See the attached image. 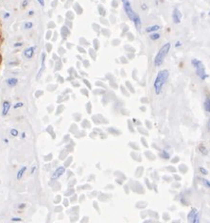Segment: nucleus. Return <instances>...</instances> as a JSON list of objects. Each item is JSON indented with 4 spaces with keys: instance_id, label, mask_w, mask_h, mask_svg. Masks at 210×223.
I'll return each instance as SVG.
<instances>
[{
    "instance_id": "obj_1",
    "label": "nucleus",
    "mask_w": 210,
    "mask_h": 223,
    "mask_svg": "<svg viewBox=\"0 0 210 223\" xmlns=\"http://www.w3.org/2000/svg\"><path fill=\"white\" fill-rule=\"evenodd\" d=\"M169 72L167 69L160 70L159 72L157 73V76L153 82V88H154V91H155L156 95H159L161 93L163 86L165 83H166L167 79H169Z\"/></svg>"
},
{
    "instance_id": "obj_2",
    "label": "nucleus",
    "mask_w": 210,
    "mask_h": 223,
    "mask_svg": "<svg viewBox=\"0 0 210 223\" xmlns=\"http://www.w3.org/2000/svg\"><path fill=\"white\" fill-rule=\"evenodd\" d=\"M170 46H171L170 43H167V44H165L164 46L160 48L159 51H158L157 54H156L155 58H154V60H153L154 66L158 67V66H160L161 64L164 63V60H165V58H166V56L167 55V53H169V51L170 49Z\"/></svg>"
},
{
    "instance_id": "obj_3",
    "label": "nucleus",
    "mask_w": 210,
    "mask_h": 223,
    "mask_svg": "<svg viewBox=\"0 0 210 223\" xmlns=\"http://www.w3.org/2000/svg\"><path fill=\"white\" fill-rule=\"evenodd\" d=\"M191 64L196 70V75L202 80H205L206 77H208V75L206 74V71H205V67L203 65L202 61H200L198 59H192Z\"/></svg>"
},
{
    "instance_id": "obj_4",
    "label": "nucleus",
    "mask_w": 210,
    "mask_h": 223,
    "mask_svg": "<svg viewBox=\"0 0 210 223\" xmlns=\"http://www.w3.org/2000/svg\"><path fill=\"white\" fill-rule=\"evenodd\" d=\"M123 8H124V11L126 12V14H127V16H128V18L130 19V20L134 21L135 16H136L137 14L135 13V12L134 11V9H132L130 2H129L128 0H125V1L123 2Z\"/></svg>"
},
{
    "instance_id": "obj_5",
    "label": "nucleus",
    "mask_w": 210,
    "mask_h": 223,
    "mask_svg": "<svg viewBox=\"0 0 210 223\" xmlns=\"http://www.w3.org/2000/svg\"><path fill=\"white\" fill-rule=\"evenodd\" d=\"M46 58H47V54L46 53H42L41 59H42V63H41V68L38 71V74L36 76V79H39L41 76L43 75V72L45 71V68H46Z\"/></svg>"
},
{
    "instance_id": "obj_6",
    "label": "nucleus",
    "mask_w": 210,
    "mask_h": 223,
    "mask_svg": "<svg viewBox=\"0 0 210 223\" xmlns=\"http://www.w3.org/2000/svg\"><path fill=\"white\" fill-rule=\"evenodd\" d=\"M172 20L175 24H180L182 20V13L178 9H174L172 12Z\"/></svg>"
},
{
    "instance_id": "obj_7",
    "label": "nucleus",
    "mask_w": 210,
    "mask_h": 223,
    "mask_svg": "<svg viewBox=\"0 0 210 223\" xmlns=\"http://www.w3.org/2000/svg\"><path fill=\"white\" fill-rule=\"evenodd\" d=\"M35 50H36V46H35L28 47L27 49L24 50V56L27 58V59H31L35 53Z\"/></svg>"
},
{
    "instance_id": "obj_8",
    "label": "nucleus",
    "mask_w": 210,
    "mask_h": 223,
    "mask_svg": "<svg viewBox=\"0 0 210 223\" xmlns=\"http://www.w3.org/2000/svg\"><path fill=\"white\" fill-rule=\"evenodd\" d=\"M9 109H11V103L6 100L2 104V115L3 116L7 115L8 113L9 112Z\"/></svg>"
},
{
    "instance_id": "obj_9",
    "label": "nucleus",
    "mask_w": 210,
    "mask_h": 223,
    "mask_svg": "<svg viewBox=\"0 0 210 223\" xmlns=\"http://www.w3.org/2000/svg\"><path fill=\"white\" fill-rule=\"evenodd\" d=\"M61 34H62V37L63 40H65L70 34V28H67L66 26H63V27H62V28H61Z\"/></svg>"
},
{
    "instance_id": "obj_10",
    "label": "nucleus",
    "mask_w": 210,
    "mask_h": 223,
    "mask_svg": "<svg viewBox=\"0 0 210 223\" xmlns=\"http://www.w3.org/2000/svg\"><path fill=\"white\" fill-rule=\"evenodd\" d=\"M198 214V211H197V209L196 208H192L191 209V211H190L189 213H188V215H187V220H188L190 223L192 222V220H193V218H195V216Z\"/></svg>"
},
{
    "instance_id": "obj_11",
    "label": "nucleus",
    "mask_w": 210,
    "mask_h": 223,
    "mask_svg": "<svg viewBox=\"0 0 210 223\" xmlns=\"http://www.w3.org/2000/svg\"><path fill=\"white\" fill-rule=\"evenodd\" d=\"M160 30V26L158 25H153V26H151V27H148L146 28V32L148 33H153V32H157V30Z\"/></svg>"
},
{
    "instance_id": "obj_12",
    "label": "nucleus",
    "mask_w": 210,
    "mask_h": 223,
    "mask_svg": "<svg viewBox=\"0 0 210 223\" xmlns=\"http://www.w3.org/2000/svg\"><path fill=\"white\" fill-rule=\"evenodd\" d=\"M65 171V169H64V167H63V166H60V167H58V168L56 169V171H55V173L53 174V178H58V177H60V176H62L63 174V172Z\"/></svg>"
},
{
    "instance_id": "obj_13",
    "label": "nucleus",
    "mask_w": 210,
    "mask_h": 223,
    "mask_svg": "<svg viewBox=\"0 0 210 223\" xmlns=\"http://www.w3.org/2000/svg\"><path fill=\"white\" fill-rule=\"evenodd\" d=\"M18 83V79L16 77H9L7 79V84L9 87H14Z\"/></svg>"
},
{
    "instance_id": "obj_14",
    "label": "nucleus",
    "mask_w": 210,
    "mask_h": 223,
    "mask_svg": "<svg viewBox=\"0 0 210 223\" xmlns=\"http://www.w3.org/2000/svg\"><path fill=\"white\" fill-rule=\"evenodd\" d=\"M132 22H134V26H135V28H136V30H137L138 31H140V28H141V19H140L139 16H138V15L135 16L134 20L132 21Z\"/></svg>"
},
{
    "instance_id": "obj_15",
    "label": "nucleus",
    "mask_w": 210,
    "mask_h": 223,
    "mask_svg": "<svg viewBox=\"0 0 210 223\" xmlns=\"http://www.w3.org/2000/svg\"><path fill=\"white\" fill-rule=\"evenodd\" d=\"M203 106H205V111L210 114V95L207 96V98H205V104H203Z\"/></svg>"
},
{
    "instance_id": "obj_16",
    "label": "nucleus",
    "mask_w": 210,
    "mask_h": 223,
    "mask_svg": "<svg viewBox=\"0 0 210 223\" xmlns=\"http://www.w3.org/2000/svg\"><path fill=\"white\" fill-rule=\"evenodd\" d=\"M73 8H74V9H75L76 12L78 14H82V12H83V9H82V7H80V5L79 4V3H75L74 6H73Z\"/></svg>"
},
{
    "instance_id": "obj_17",
    "label": "nucleus",
    "mask_w": 210,
    "mask_h": 223,
    "mask_svg": "<svg viewBox=\"0 0 210 223\" xmlns=\"http://www.w3.org/2000/svg\"><path fill=\"white\" fill-rule=\"evenodd\" d=\"M26 170H27V167H26V166H22L21 168L19 169V171L17 172V179H18V180L22 179V177H23V175L25 174Z\"/></svg>"
},
{
    "instance_id": "obj_18",
    "label": "nucleus",
    "mask_w": 210,
    "mask_h": 223,
    "mask_svg": "<svg viewBox=\"0 0 210 223\" xmlns=\"http://www.w3.org/2000/svg\"><path fill=\"white\" fill-rule=\"evenodd\" d=\"M160 36L161 35L159 33H157V32H153V33L150 34V39L151 41H156V40H158V39H160Z\"/></svg>"
},
{
    "instance_id": "obj_19",
    "label": "nucleus",
    "mask_w": 210,
    "mask_h": 223,
    "mask_svg": "<svg viewBox=\"0 0 210 223\" xmlns=\"http://www.w3.org/2000/svg\"><path fill=\"white\" fill-rule=\"evenodd\" d=\"M199 150H200V152L203 153V155H207V153H208L207 150H206V148L203 146V145H201V146L199 147Z\"/></svg>"
},
{
    "instance_id": "obj_20",
    "label": "nucleus",
    "mask_w": 210,
    "mask_h": 223,
    "mask_svg": "<svg viewBox=\"0 0 210 223\" xmlns=\"http://www.w3.org/2000/svg\"><path fill=\"white\" fill-rule=\"evenodd\" d=\"M98 11H99V14H101V16H105V14H106V11L104 9V8H103V6L99 5V7H98Z\"/></svg>"
},
{
    "instance_id": "obj_21",
    "label": "nucleus",
    "mask_w": 210,
    "mask_h": 223,
    "mask_svg": "<svg viewBox=\"0 0 210 223\" xmlns=\"http://www.w3.org/2000/svg\"><path fill=\"white\" fill-rule=\"evenodd\" d=\"M73 19H74V13H73V11H68L66 12V20L72 21Z\"/></svg>"
},
{
    "instance_id": "obj_22",
    "label": "nucleus",
    "mask_w": 210,
    "mask_h": 223,
    "mask_svg": "<svg viewBox=\"0 0 210 223\" xmlns=\"http://www.w3.org/2000/svg\"><path fill=\"white\" fill-rule=\"evenodd\" d=\"M32 27H33V24H32V22H30V21H27L24 25L25 30H30V28H32Z\"/></svg>"
},
{
    "instance_id": "obj_23",
    "label": "nucleus",
    "mask_w": 210,
    "mask_h": 223,
    "mask_svg": "<svg viewBox=\"0 0 210 223\" xmlns=\"http://www.w3.org/2000/svg\"><path fill=\"white\" fill-rule=\"evenodd\" d=\"M9 132H11V136H14V137H16V136H17V135H18V133H19L18 131L16 130V129H11V131H9Z\"/></svg>"
},
{
    "instance_id": "obj_24",
    "label": "nucleus",
    "mask_w": 210,
    "mask_h": 223,
    "mask_svg": "<svg viewBox=\"0 0 210 223\" xmlns=\"http://www.w3.org/2000/svg\"><path fill=\"white\" fill-rule=\"evenodd\" d=\"M161 157L164 158V159H169V154L167 152V151H162V153H161Z\"/></svg>"
},
{
    "instance_id": "obj_25",
    "label": "nucleus",
    "mask_w": 210,
    "mask_h": 223,
    "mask_svg": "<svg viewBox=\"0 0 210 223\" xmlns=\"http://www.w3.org/2000/svg\"><path fill=\"white\" fill-rule=\"evenodd\" d=\"M89 54H90V56H91L94 60L96 59V52H95V49H93V48H90V49H89Z\"/></svg>"
},
{
    "instance_id": "obj_26",
    "label": "nucleus",
    "mask_w": 210,
    "mask_h": 223,
    "mask_svg": "<svg viewBox=\"0 0 210 223\" xmlns=\"http://www.w3.org/2000/svg\"><path fill=\"white\" fill-rule=\"evenodd\" d=\"M191 223H200V215H199V213L195 216V218H193V220H192Z\"/></svg>"
},
{
    "instance_id": "obj_27",
    "label": "nucleus",
    "mask_w": 210,
    "mask_h": 223,
    "mask_svg": "<svg viewBox=\"0 0 210 223\" xmlns=\"http://www.w3.org/2000/svg\"><path fill=\"white\" fill-rule=\"evenodd\" d=\"M202 182H203V183L205 185V186H207L208 188H210V182L208 180H206V179H202Z\"/></svg>"
},
{
    "instance_id": "obj_28",
    "label": "nucleus",
    "mask_w": 210,
    "mask_h": 223,
    "mask_svg": "<svg viewBox=\"0 0 210 223\" xmlns=\"http://www.w3.org/2000/svg\"><path fill=\"white\" fill-rule=\"evenodd\" d=\"M65 26L68 28H72V21H70V20H65Z\"/></svg>"
},
{
    "instance_id": "obj_29",
    "label": "nucleus",
    "mask_w": 210,
    "mask_h": 223,
    "mask_svg": "<svg viewBox=\"0 0 210 223\" xmlns=\"http://www.w3.org/2000/svg\"><path fill=\"white\" fill-rule=\"evenodd\" d=\"M77 48H78V50H79V52H80V53H82V54H84V53H86L85 49H84V48H83L82 46H79L77 47Z\"/></svg>"
},
{
    "instance_id": "obj_30",
    "label": "nucleus",
    "mask_w": 210,
    "mask_h": 223,
    "mask_svg": "<svg viewBox=\"0 0 210 223\" xmlns=\"http://www.w3.org/2000/svg\"><path fill=\"white\" fill-rule=\"evenodd\" d=\"M200 172H201L202 174H203V175H207L208 174V172H207V170H206L205 168H203V167H200Z\"/></svg>"
},
{
    "instance_id": "obj_31",
    "label": "nucleus",
    "mask_w": 210,
    "mask_h": 223,
    "mask_svg": "<svg viewBox=\"0 0 210 223\" xmlns=\"http://www.w3.org/2000/svg\"><path fill=\"white\" fill-rule=\"evenodd\" d=\"M46 48H47V52H50V51H51V49H52V44H51L50 43L47 44H46Z\"/></svg>"
},
{
    "instance_id": "obj_32",
    "label": "nucleus",
    "mask_w": 210,
    "mask_h": 223,
    "mask_svg": "<svg viewBox=\"0 0 210 223\" xmlns=\"http://www.w3.org/2000/svg\"><path fill=\"white\" fill-rule=\"evenodd\" d=\"M23 103H22V102H18V103H16V104L14 106V109H17V108H21V107H23Z\"/></svg>"
},
{
    "instance_id": "obj_33",
    "label": "nucleus",
    "mask_w": 210,
    "mask_h": 223,
    "mask_svg": "<svg viewBox=\"0 0 210 223\" xmlns=\"http://www.w3.org/2000/svg\"><path fill=\"white\" fill-rule=\"evenodd\" d=\"M64 53H65V49H64L63 47H60V48H59V52H58V54H59V55H63Z\"/></svg>"
},
{
    "instance_id": "obj_34",
    "label": "nucleus",
    "mask_w": 210,
    "mask_h": 223,
    "mask_svg": "<svg viewBox=\"0 0 210 223\" xmlns=\"http://www.w3.org/2000/svg\"><path fill=\"white\" fill-rule=\"evenodd\" d=\"M51 34H52V32H51L50 30H48L47 32V34H46V39H47V40H49V39L51 38Z\"/></svg>"
},
{
    "instance_id": "obj_35",
    "label": "nucleus",
    "mask_w": 210,
    "mask_h": 223,
    "mask_svg": "<svg viewBox=\"0 0 210 223\" xmlns=\"http://www.w3.org/2000/svg\"><path fill=\"white\" fill-rule=\"evenodd\" d=\"M23 46V43L22 42H17V43H14V47H20V46Z\"/></svg>"
},
{
    "instance_id": "obj_36",
    "label": "nucleus",
    "mask_w": 210,
    "mask_h": 223,
    "mask_svg": "<svg viewBox=\"0 0 210 223\" xmlns=\"http://www.w3.org/2000/svg\"><path fill=\"white\" fill-rule=\"evenodd\" d=\"M28 0H24L23 2H22V8H26L28 6Z\"/></svg>"
},
{
    "instance_id": "obj_37",
    "label": "nucleus",
    "mask_w": 210,
    "mask_h": 223,
    "mask_svg": "<svg viewBox=\"0 0 210 223\" xmlns=\"http://www.w3.org/2000/svg\"><path fill=\"white\" fill-rule=\"evenodd\" d=\"M48 28H54L55 27H56V25H55L53 22H49V24H48Z\"/></svg>"
},
{
    "instance_id": "obj_38",
    "label": "nucleus",
    "mask_w": 210,
    "mask_h": 223,
    "mask_svg": "<svg viewBox=\"0 0 210 223\" xmlns=\"http://www.w3.org/2000/svg\"><path fill=\"white\" fill-rule=\"evenodd\" d=\"M82 63H83V65H84L85 67H89V62L87 60H83Z\"/></svg>"
},
{
    "instance_id": "obj_39",
    "label": "nucleus",
    "mask_w": 210,
    "mask_h": 223,
    "mask_svg": "<svg viewBox=\"0 0 210 223\" xmlns=\"http://www.w3.org/2000/svg\"><path fill=\"white\" fill-rule=\"evenodd\" d=\"M57 4H58V1H57V0H54V1L52 2V4H51V7H52V8L57 7Z\"/></svg>"
},
{
    "instance_id": "obj_40",
    "label": "nucleus",
    "mask_w": 210,
    "mask_h": 223,
    "mask_svg": "<svg viewBox=\"0 0 210 223\" xmlns=\"http://www.w3.org/2000/svg\"><path fill=\"white\" fill-rule=\"evenodd\" d=\"M37 2L39 3L42 7H44V6H45V0H37Z\"/></svg>"
},
{
    "instance_id": "obj_41",
    "label": "nucleus",
    "mask_w": 210,
    "mask_h": 223,
    "mask_svg": "<svg viewBox=\"0 0 210 223\" xmlns=\"http://www.w3.org/2000/svg\"><path fill=\"white\" fill-rule=\"evenodd\" d=\"M9 65H17L18 62H17V61H15V62H9Z\"/></svg>"
},
{
    "instance_id": "obj_42",
    "label": "nucleus",
    "mask_w": 210,
    "mask_h": 223,
    "mask_svg": "<svg viewBox=\"0 0 210 223\" xmlns=\"http://www.w3.org/2000/svg\"><path fill=\"white\" fill-rule=\"evenodd\" d=\"M9 16H11V14L9 13V12H5L4 13V15H3V17H4L5 19H7V18H9Z\"/></svg>"
},
{
    "instance_id": "obj_43",
    "label": "nucleus",
    "mask_w": 210,
    "mask_h": 223,
    "mask_svg": "<svg viewBox=\"0 0 210 223\" xmlns=\"http://www.w3.org/2000/svg\"><path fill=\"white\" fill-rule=\"evenodd\" d=\"M52 58H53L54 61H58V60H59V58H58V55H57V54H53Z\"/></svg>"
},
{
    "instance_id": "obj_44",
    "label": "nucleus",
    "mask_w": 210,
    "mask_h": 223,
    "mask_svg": "<svg viewBox=\"0 0 210 223\" xmlns=\"http://www.w3.org/2000/svg\"><path fill=\"white\" fill-rule=\"evenodd\" d=\"M94 43H95L96 44H95V46H96V47H95V49H98V43H99V41L98 40H97V39H95V40H94Z\"/></svg>"
},
{
    "instance_id": "obj_45",
    "label": "nucleus",
    "mask_w": 210,
    "mask_h": 223,
    "mask_svg": "<svg viewBox=\"0 0 210 223\" xmlns=\"http://www.w3.org/2000/svg\"><path fill=\"white\" fill-rule=\"evenodd\" d=\"M53 35H54V37H53V41H56V40H57V38H58V37H57V36H58V33H57V32H55V33H54Z\"/></svg>"
},
{
    "instance_id": "obj_46",
    "label": "nucleus",
    "mask_w": 210,
    "mask_h": 223,
    "mask_svg": "<svg viewBox=\"0 0 210 223\" xmlns=\"http://www.w3.org/2000/svg\"><path fill=\"white\" fill-rule=\"evenodd\" d=\"M182 46V44H181V42H179V41L175 44V47H179V46Z\"/></svg>"
},
{
    "instance_id": "obj_47",
    "label": "nucleus",
    "mask_w": 210,
    "mask_h": 223,
    "mask_svg": "<svg viewBox=\"0 0 210 223\" xmlns=\"http://www.w3.org/2000/svg\"><path fill=\"white\" fill-rule=\"evenodd\" d=\"M141 9H147V5H146V4H142Z\"/></svg>"
},
{
    "instance_id": "obj_48",
    "label": "nucleus",
    "mask_w": 210,
    "mask_h": 223,
    "mask_svg": "<svg viewBox=\"0 0 210 223\" xmlns=\"http://www.w3.org/2000/svg\"><path fill=\"white\" fill-rule=\"evenodd\" d=\"M11 220H12V221H21V218H12Z\"/></svg>"
},
{
    "instance_id": "obj_49",
    "label": "nucleus",
    "mask_w": 210,
    "mask_h": 223,
    "mask_svg": "<svg viewBox=\"0 0 210 223\" xmlns=\"http://www.w3.org/2000/svg\"><path fill=\"white\" fill-rule=\"evenodd\" d=\"M34 14V11H28V16H31V15H33Z\"/></svg>"
},
{
    "instance_id": "obj_50",
    "label": "nucleus",
    "mask_w": 210,
    "mask_h": 223,
    "mask_svg": "<svg viewBox=\"0 0 210 223\" xmlns=\"http://www.w3.org/2000/svg\"><path fill=\"white\" fill-rule=\"evenodd\" d=\"M21 137H22V138H25V137H26V133H25V132H23V133H22Z\"/></svg>"
},
{
    "instance_id": "obj_51",
    "label": "nucleus",
    "mask_w": 210,
    "mask_h": 223,
    "mask_svg": "<svg viewBox=\"0 0 210 223\" xmlns=\"http://www.w3.org/2000/svg\"><path fill=\"white\" fill-rule=\"evenodd\" d=\"M23 207H25V204H21V205H19V208H23Z\"/></svg>"
},
{
    "instance_id": "obj_52",
    "label": "nucleus",
    "mask_w": 210,
    "mask_h": 223,
    "mask_svg": "<svg viewBox=\"0 0 210 223\" xmlns=\"http://www.w3.org/2000/svg\"><path fill=\"white\" fill-rule=\"evenodd\" d=\"M35 168H36V167H35V166H34V167H33V168H32V169H31V173H33V172H34V170H35Z\"/></svg>"
},
{
    "instance_id": "obj_53",
    "label": "nucleus",
    "mask_w": 210,
    "mask_h": 223,
    "mask_svg": "<svg viewBox=\"0 0 210 223\" xmlns=\"http://www.w3.org/2000/svg\"><path fill=\"white\" fill-rule=\"evenodd\" d=\"M208 127H209V130H210V121H209V123H208Z\"/></svg>"
},
{
    "instance_id": "obj_54",
    "label": "nucleus",
    "mask_w": 210,
    "mask_h": 223,
    "mask_svg": "<svg viewBox=\"0 0 210 223\" xmlns=\"http://www.w3.org/2000/svg\"><path fill=\"white\" fill-rule=\"evenodd\" d=\"M208 15L210 16V11H209V12H208Z\"/></svg>"
},
{
    "instance_id": "obj_55",
    "label": "nucleus",
    "mask_w": 210,
    "mask_h": 223,
    "mask_svg": "<svg viewBox=\"0 0 210 223\" xmlns=\"http://www.w3.org/2000/svg\"><path fill=\"white\" fill-rule=\"evenodd\" d=\"M122 1H123V2H124V1H125V0H122Z\"/></svg>"
}]
</instances>
